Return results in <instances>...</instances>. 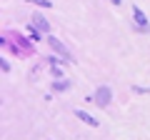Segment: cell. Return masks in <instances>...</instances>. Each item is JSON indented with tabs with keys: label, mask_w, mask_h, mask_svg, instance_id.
Segmentation results:
<instances>
[{
	"label": "cell",
	"mask_w": 150,
	"mask_h": 140,
	"mask_svg": "<svg viewBox=\"0 0 150 140\" xmlns=\"http://www.w3.org/2000/svg\"><path fill=\"white\" fill-rule=\"evenodd\" d=\"M110 100H112V93H110V88H108V85H103V88H98V90H95L93 103H98L100 108H108V105H110Z\"/></svg>",
	"instance_id": "6da1fadb"
},
{
	"label": "cell",
	"mask_w": 150,
	"mask_h": 140,
	"mask_svg": "<svg viewBox=\"0 0 150 140\" xmlns=\"http://www.w3.org/2000/svg\"><path fill=\"white\" fill-rule=\"evenodd\" d=\"M48 43H50V48H53L58 55H63V60H65V63H75V60H73V53H70V50L65 48V45L60 43L58 38H48Z\"/></svg>",
	"instance_id": "7a4b0ae2"
},
{
	"label": "cell",
	"mask_w": 150,
	"mask_h": 140,
	"mask_svg": "<svg viewBox=\"0 0 150 140\" xmlns=\"http://www.w3.org/2000/svg\"><path fill=\"white\" fill-rule=\"evenodd\" d=\"M133 20H135V25H138L140 30H150V23H148V18H145V13L140 10L138 5L133 8Z\"/></svg>",
	"instance_id": "3957f363"
},
{
	"label": "cell",
	"mask_w": 150,
	"mask_h": 140,
	"mask_svg": "<svg viewBox=\"0 0 150 140\" xmlns=\"http://www.w3.org/2000/svg\"><path fill=\"white\" fill-rule=\"evenodd\" d=\"M75 118H78V120H83V123H85V125H90V128H98V120L93 118V115H88L85 110H75Z\"/></svg>",
	"instance_id": "277c9868"
},
{
	"label": "cell",
	"mask_w": 150,
	"mask_h": 140,
	"mask_svg": "<svg viewBox=\"0 0 150 140\" xmlns=\"http://www.w3.org/2000/svg\"><path fill=\"white\" fill-rule=\"evenodd\" d=\"M33 28H38V30H43V33H48V30H50V23L45 20L43 15H35V18H33Z\"/></svg>",
	"instance_id": "5b68a950"
},
{
	"label": "cell",
	"mask_w": 150,
	"mask_h": 140,
	"mask_svg": "<svg viewBox=\"0 0 150 140\" xmlns=\"http://www.w3.org/2000/svg\"><path fill=\"white\" fill-rule=\"evenodd\" d=\"M68 88H70V80H55V83H53V90H58V93L68 90Z\"/></svg>",
	"instance_id": "8992f818"
},
{
	"label": "cell",
	"mask_w": 150,
	"mask_h": 140,
	"mask_svg": "<svg viewBox=\"0 0 150 140\" xmlns=\"http://www.w3.org/2000/svg\"><path fill=\"white\" fill-rule=\"evenodd\" d=\"M28 38H30L33 43H38V40H40V33H38L35 28H28Z\"/></svg>",
	"instance_id": "52a82bcc"
},
{
	"label": "cell",
	"mask_w": 150,
	"mask_h": 140,
	"mask_svg": "<svg viewBox=\"0 0 150 140\" xmlns=\"http://www.w3.org/2000/svg\"><path fill=\"white\" fill-rule=\"evenodd\" d=\"M28 3H35V5H40V8H55L50 0H28Z\"/></svg>",
	"instance_id": "ba28073f"
},
{
	"label": "cell",
	"mask_w": 150,
	"mask_h": 140,
	"mask_svg": "<svg viewBox=\"0 0 150 140\" xmlns=\"http://www.w3.org/2000/svg\"><path fill=\"white\" fill-rule=\"evenodd\" d=\"M110 3H112V5H120V3H123V0H110Z\"/></svg>",
	"instance_id": "9c48e42d"
}]
</instances>
